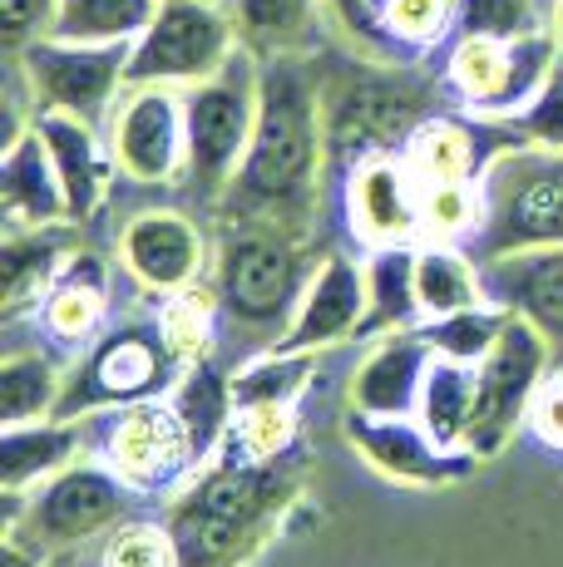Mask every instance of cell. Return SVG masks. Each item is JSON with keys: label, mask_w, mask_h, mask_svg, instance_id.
<instances>
[{"label": "cell", "mask_w": 563, "mask_h": 567, "mask_svg": "<svg viewBox=\"0 0 563 567\" xmlns=\"http://www.w3.org/2000/svg\"><path fill=\"white\" fill-rule=\"evenodd\" d=\"M104 134H110L119 178H129L134 188H173V183H183V163H188L183 90L129 84L119 94Z\"/></svg>", "instance_id": "cell-13"}, {"label": "cell", "mask_w": 563, "mask_h": 567, "mask_svg": "<svg viewBox=\"0 0 563 567\" xmlns=\"http://www.w3.org/2000/svg\"><path fill=\"white\" fill-rule=\"evenodd\" d=\"M243 50L223 0H158L154 20L129 45V84L188 90Z\"/></svg>", "instance_id": "cell-10"}, {"label": "cell", "mask_w": 563, "mask_h": 567, "mask_svg": "<svg viewBox=\"0 0 563 567\" xmlns=\"http://www.w3.org/2000/svg\"><path fill=\"white\" fill-rule=\"evenodd\" d=\"M257 104H263V60L253 50H237L218 74L183 90V128H188V163L183 188L198 203H223L253 148Z\"/></svg>", "instance_id": "cell-4"}, {"label": "cell", "mask_w": 563, "mask_h": 567, "mask_svg": "<svg viewBox=\"0 0 563 567\" xmlns=\"http://www.w3.org/2000/svg\"><path fill=\"white\" fill-rule=\"evenodd\" d=\"M480 198V227L464 243L474 261L563 247V154L554 148L514 144L484 173Z\"/></svg>", "instance_id": "cell-5"}, {"label": "cell", "mask_w": 563, "mask_h": 567, "mask_svg": "<svg viewBox=\"0 0 563 567\" xmlns=\"http://www.w3.org/2000/svg\"><path fill=\"white\" fill-rule=\"evenodd\" d=\"M223 10L233 16L237 40L257 60H273V54H307L327 0H223Z\"/></svg>", "instance_id": "cell-28"}, {"label": "cell", "mask_w": 563, "mask_h": 567, "mask_svg": "<svg viewBox=\"0 0 563 567\" xmlns=\"http://www.w3.org/2000/svg\"><path fill=\"white\" fill-rule=\"evenodd\" d=\"M416 291H420V311L430 316H450L464 307H480L484 297V267L470 257V247L460 243H420L416 247Z\"/></svg>", "instance_id": "cell-30"}, {"label": "cell", "mask_w": 563, "mask_h": 567, "mask_svg": "<svg viewBox=\"0 0 563 567\" xmlns=\"http://www.w3.org/2000/svg\"><path fill=\"white\" fill-rule=\"evenodd\" d=\"M549 30H554V40H559V50H563V0H554V25H549Z\"/></svg>", "instance_id": "cell-45"}, {"label": "cell", "mask_w": 563, "mask_h": 567, "mask_svg": "<svg viewBox=\"0 0 563 567\" xmlns=\"http://www.w3.org/2000/svg\"><path fill=\"white\" fill-rule=\"evenodd\" d=\"M474 365L436 355L426 370V385H420V405L416 420L436 434L450 450H470V424H474Z\"/></svg>", "instance_id": "cell-32"}, {"label": "cell", "mask_w": 563, "mask_h": 567, "mask_svg": "<svg viewBox=\"0 0 563 567\" xmlns=\"http://www.w3.org/2000/svg\"><path fill=\"white\" fill-rule=\"evenodd\" d=\"M154 10L158 0H60L50 35L80 40V45H134Z\"/></svg>", "instance_id": "cell-34"}, {"label": "cell", "mask_w": 563, "mask_h": 567, "mask_svg": "<svg viewBox=\"0 0 563 567\" xmlns=\"http://www.w3.org/2000/svg\"><path fill=\"white\" fill-rule=\"evenodd\" d=\"M84 454L100 460L104 468H114L144 504L173 498L198 474L188 430H183L168 395L84 414Z\"/></svg>", "instance_id": "cell-7"}, {"label": "cell", "mask_w": 563, "mask_h": 567, "mask_svg": "<svg viewBox=\"0 0 563 567\" xmlns=\"http://www.w3.org/2000/svg\"><path fill=\"white\" fill-rule=\"evenodd\" d=\"M64 395V355L50 346H20L10 341L0 361V424H30L50 420Z\"/></svg>", "instance_id": "cell-29"}, {"label": "cell", "mask_w": 563, "mask_h": 567, "mask_svg": "<svg viewBox=\"0 0 563 567\" xmlns=\"http://www.w3.org/2000/svg\"><path fill=\"white\" fill-rule=\"evenodd\" d=\"M154 316H158V326H164V341H168L173 361L183 370L198 365V361H213V351H218V326L227 321L213 281H198V287H188V291L158 297Z\"/></svg>", "instance_id": "cell-33"}, {"label": "cell", "mask_w": 563, "mask_h": 567, "mask_svg": "<svg viewBox=\"0 0 563 567\" xmlns=\"http://www.w3.org/2000/svg\"><path fill=\"white\" fill-rule=\"evenodd\" d=\"M10 54L25 70L35 109H60L84 124L104 128L119 94L129 90V45H80V40L40 35Z\"/></svg>", "instance_id": "cell-12"}, {"label": "cell", "mask_w": 563, "mask_h": 567, "mask_svg": "<svg viewBox=\"0 0 563 567\" xmlns=\"http://www.w3.org/2000/svg\"><path fill=\"white\" fill-rule=\"evenodd\" d=\"M514 144H524L514 118H484L470 109H454V114L420 118L406 134L400 154H406L420 188H446V183H484L494 158L509 154Z\"/></svg>", "instance_id": "cell-17"}, {"label": "cell", "mask_w": 563, "mask_h": 567, "mask_svg": "<svg viewBox=\"0 0 563 567\" xmlns=\"http://www.w3.org/2000/svg\"><path fill=\"white\" fill-rule=\"evenodd\" d=\"M504 321H509L504 307L480 301V307H464V311L420 321V336L430 341V351H436V355H450V361H464V365H480L484 355L494 351V341H500Z\"/></svg>", "instance_id": "cell-36"}, {"label": "cell", "mask_w": 563, "mask_h": 567, "mask_svg": "<svg viewBox=\"0 0 563 567\" xmlns=\"http://www.w3.org/2000/svg\"><path fill=\"white\" fill-rule=\"evenodd\" d=\"M60 0H0V35H6V54L25 50L30 40L50 35Z\"/></svg>", "instance_id": "cell-42"}, {"label": "cell", "mask_w": 563, "mask_h": 567, "mask_svg": "<svg viewBox=\"0 0 563 567\" xmlns=\"http://www.w3.org/2000/svg\"><path fill=\"white\" fill-rule=\"evenodd\" d=\"M554 25V0H460V30L454 35H494L519 40Z\"/></svg>", "instance_id": "cell-38"}, {"label": "cell", "mask_w": 563, "mask_h": 567, "mask_svg": "<svg viewBox=\"0 0 563 567\" xmlns=\"http://www.w3.org/2000/svg\"><path fill=\"white\" fill-rule=\"evenodd\" d=\"M514 128L524 134V144H539V148L563 154V60L544 80V90H539L534 100L514 114Z\"/></svg>", "instance_id": "cell-40"}, {"label": "cell", "mask_w": 563, "mask_h": 567, "mask_svg": "<svg viewBox=\"0 0 563 567\" xmlns=\"http://www.w3.org/2000/svg\"><path fill=\"white\" fill-rule=\"evenodd\" d=\"M74 252V223L50 227H6L0 247V326H25L40 311L50 281Z\"/></svg>", "instance_id": "cell-21"}, {"label": "cell", "mask_w": 563, "mask_h": 567, "mask_svg": "<svg viewBox=\"0 0 563 567\" xmlns=\"http://www.w3.org/2000/svg\"><path fill=\"white\" fill-rule=\"evenodd\" d=\"M119 267L149 291V297H173L213 271V237L203 223L183 207H139L119 227Z\"/></svg>", "instance_id": "cell-15"}, {"label": "cell", "mask_w": 563, "mask_h": 567, "mask_svg": "<svg viewBox=\"0 0 563 567\" xmlns=\"http://www.w3.org/2000/svg\"><path fill=\"white\" fill-rule=\"evenodd\" d=\"M321 163H327V104L317 70L307 54H273L263 60L253 148L218 203L223 217H263L301 233V217L321 193Z\"/></svg>", "instance_id": "cell-1"}, {"label": "cell", "mask_w": 563, "mask_h": 567, "mask_svg": "<svg viewBox=\"0 0 563 567\" xmlns=\"http://www.w3.org/2000/svg\"><path fill=\"white\" fill-rule=\"evenodd\" d=\"M45 567H104V563H100V538H94V543H80V548L50 553Z\"/></svg>", "instance_id": "cell-44"}, {"label": "cell", "mask_w": 563, "mask_h": 567, "mask_svg": "<svg viewBox=\"0 0 563 567\" xmlns=\"http://www.w3.org/2000/svg\"><path fill=\"white\" fill-rule=\"evenodd\" d=\"M563 60L554 30L519 40L494 35H454L446 45V90L450 100L484 118H514L519 109L544 90V80Z\"/></svg>", "instance_id": "cell-9"}, {"label": "cell", "mask_w": 563, "mask_h": 567, "mask_svg": "<svg viewBox=\"0 0 563 567\" xmlns=\"http://www.w3.org/2000/svg\"><path fill=\"white\" fill-rule=\"evenodd\" d=\"M0 498H6V528H20L25 538H35L40 548H50V553L104 538L114 523L134 518L139 508H144V498H139L114 468L90 460V454L64 464L60 474L40 478L35 488L0 494Z\"/></svg>", "instance_id": "cell-8"}, {"label": "cell", "mask_w": 563, "mask_h": 567, "mask_svg": "<svg viewBox=\"0 0 563 567\" xmlns=\"http://www.w3.org/2000/svg\"><path fill=\"white\" fill-rule=\"evenodd\" d=\"M114 321V277H110V261L100 252H84L74 247L70 261L60 267V277L50 281L45 301L40 311L30 316V331H35L40 346H50L55 355H64V365ZM16 331V326H10Z\"/></svg>", "instance_id": "cell-18"}, {"label": "cell", "mask_w": 563, "mask_h": 567, "mask_svg": "<svg viewBox=\"0 0 563 567\" xmlns=\"http://www.w3.org/2000/svg\"><path fill=\"white\" fill-rule=\"evenodd\" d=\"M35 128L45 138L50 158H55L60 188H64V207H70V223H94L110 203L114 183H119V163L110 148V134L100 124H84L74 114H60V109H40Z\"/></svg>", "instance_id": "cell-20"}, {"label": "cell", "mask_w": 563, "mask_h": 567, "mask_svg": "<svg viewBox=\"0 0 563 567\" xmlns=\"http://www.w3.org/2000/svg\"><path fill=\"white\" fill-rule=\"evenodd\" d=\"M291 494H297L291 460L243 464L218 454L164 508V523L178 538L183 567H237L263 543L273 518L291 504Z\"/></svg>", "instance_id": "cell-2"}, {"label": "cell", "mask_w": 563, "mask_h": 567, "mask_svg": "<svg viewBox=\"0 0 563 567\" xmlns=\"http://www.w3.org/2000/svg\"><path fill=\"white\" fill-rule=\"evenodd\" d=\"M45 563H50V548H40L20 528H6V567H45Z\"/></svg>", "instance_id": "cell-43"}, {"label": "cell", "mask_w": 563, "mask_h": 567, "mask_svg": "<svg viewBox=\"0 0 563 567\" xmlns=\"http://www.w3.org/2000/svg\"><path fill=\"white\" fill-rule=\"evenodd\" d=\"M346 440L381 478L406 488H446L464 484L484 460L474 450H450L440 444L416 414H346Z\"/></svg>", "instance_id": "cell-16"}, {"label": "cell", "mask_w": 563, "mask_h": 567, "mask_svg": "<svg viewBox=\"0 0 563 567\" xmlns=\"http://www.w3.org/2000/svg\"><path fill=\"white\" fill-rule=\"evenodd\" d=\"M341 223L346 237L371 247H416L426 237L420 183L400 148H371L341 173Z\"/></svg>", "instance_id": "cell-14"}, {"label": "cell", "mask_w": 563, "mask_h": 567, "mask_svg": "<svg viewBox=\"0 0 563 567\" xmlns=\"http://www.w3.org/2000/svg\"><path fill=\"white\" fill-rule=\"evenodd\" d=\"M297 440L301 405H237L218 454L243 464H282L297 454Z\"/></svg>", "instance_id": "cell-35"}, {"label": "cell", "mask_w": 563, "mask_h": 567, "mask_svg": "<svg viewBox=\"0 0 563 567\" xmlns=\"http://www.w3.org/2000/svg\"><path fill=\"white\" fill-rule=\"evenodd\" d=\"M480 267H484V297L494 307L534 321L563 361V247L509 252V257L480 261Z\"/></svg>", "instance_id": "cell-22"}, {"label": "cell", "mask_w": 563, "mask_h": 567, "mask_svg": "<svg viewBox=\"0 0 563 567\" xmlns=\"http://www.w3.org/2000/svg\"><path fill=\"white\" fill-rule=\"evenodd\" d=\"M84 454V420H30V424H6L0 434V494H20L35 488L40 478L60 474Z\"/></svg>", "instance_id": "cell-25"}, {"label": "cell", "mask_w": 563, "mask_h": 567, "mask_svg": "<svg viewBox=\"0 0 563 567\" xmlns=\"http://www.w3.org/2000/svg\"><path fill=\"white\" fill-rule=\"evenodd\" d=\"M554 346L539 331L534 321L509 311L494 351L474 365V424H470V450L480 460H494V454L509 450L519 430L529 424V405H534V390L544 385L549 365H554Z\"/></svg>", "instance_id": "cell-11"}, {"label": "cell", "mask_w": 563, "mask_h": 567, "mask_svg": "<svg viewBox=\"0 0 563 567\" xmlns=\"http://www.w3.org/2000/svg\"><path fill=\"white\" fill-rule=\"evenodd\" d=\"M416 247H371L361 257L366 261V321L356 341H376V336L410 331V326L426 321L420 291H416Z\"/></svg>", "instance_id": "cell-26"}, {"label": "cell", "mask_w": 563, "mask_h": 567, "mask_svg": "<svg viewBox=\"0 0 563 567\" xmlns=\"http://www.w3.org/2000/svg\"><path fill=\"white\" fill-rule=\"evenodd\" d=\"M0 213H6V227L70 223L55 158H50V148H45V138H40L35 124H30L20 138L0 144Z\"/></svg>", "instance_id": "cell-24"}, {"label": "cell", "mask_w": 563, "mask_h": 567, "mask_svg": "<svg viewBox=\"0 0 563 567\" xmlns=\"http://www.w3.org/2000/svg\"><path fill=\"white\" fill-rule=\"evenodd\" d=\"M529 434H534L544 450H559L563 454V361L549 365L544 385L534 390V405H529Z\"/></svg>", "instance_id": "cell-41"}, {"label": "cell", "mask_w": 563, "mask_h": 567, "mask_svg": "<svg viewBox=\"0 0 563 567\" xmlns=\"http://www.w3.org/2000/svg\"><path fill=\"white\" fill-rule=\"evenodd\" d=\"M168 400H173V410H178L183 430H188L193 460H198V468H208L218 460V450L227 440V424H233V410H237L233 375L218 370V361H198L173 380Z\"/></svg>", "instance_id": "cell-27"}, {"label": "cell", "mask_w": 563, "mask_h": 567, "mask_svg": "<svg viewBox=\"0 0 563 567\" xmlns=\"http://www.w3.org/2000/svg\"><path fill=\"white\" fill-rule=\"evenodd\" d=\"M361 321H366V261L327 252L311 271L307 291H301L277 346H287V351H331L341 341H356Z\"/></svg>", "instance_id": "cell-19"}, {"label": "cell", "mask_w": 563, "mask_h": 567, "mask_svg": "<svg viewBox=\"0 0 563 567\" xmlns=\"http://www.w3.org/2000/svg\"><path fill=\"white\" fill-rule=\"evenodd\" d=\"M317 261L321 257L307 252L297 227L263 223V217H223L218 237H213L208 281L218 291L227 321L277 346Z\"/></svg>", "instance_id": "cell-3"}, {"label": "cell", "mask_w": 563, "mask_h": 567, "mask_svg": "<svg viewBox=\"0 0 563 567\" xmlns=\"http://www.w3.org/2000/svg\"><path fill=\"white\" fill-rule=\"evenodd\" d=\"M321 370V351H287V346H263L233 370V400L237 405H301Z\"/></svg>", "instance_id": "cell-31"}, {"label": "cell", "mask_w": 563, "mask_h": 567, "mask_svg": "<svg viewBox=\"0 0 563 567\" xmlns=\"http://www.w3.org/2000/svg\"><path fill=\"white\" fill-rule=\"evenodd\" d=\"M420 213H426V237L420 243H470L480 227L484 198L480 183H446V188H420Z\"/></svg>", "instance_id": "cell-39"}, {"label": "cell", "mask_w": 563, "mask_h": 567, "mask_svg": "<svg viewBox=\"0 0 563 567\" xmlns=\"http://www.w3.org/2000/svg\"><path fill=\"white\" fill-rule=\"evenodd\" d=\"M100 563L104 567H183L178 538L164 518H124L100 538Z\"/></svg>", "instance_id": "cell-37"}, {"label": "cell", "mask_w": 563, "mask_h": 567, "mask_svg": "<svg viewBox=\"0 0 563 567\" xmlns=\"http://www.w3.org/2000/svg\"><path fill=\"white\" fill-rule=\"evenodd\" d=\"M430 361H436V351H430V341L420 336V326L376 336V346L366 351V361L356 365V375H351V410L416 414Z\"/></svg>", "instance_id": "cell-23"}, {"label": "cell", "mask_w": 563, "mask_h": 567, "mask_svg": "<svg viewBox=\"0 0 563 567\" xmlns=\"http://www.w3.org/2000/svg\"><path fill=\"white\" fill-rule=\"evenodd\" d=\"M183 365L173 361L158 316H119L64 365V395L55 414L60 420H84L94 410L168 395Z\"/></svg>", "instance_id": "cell-6"}]
</instances>
